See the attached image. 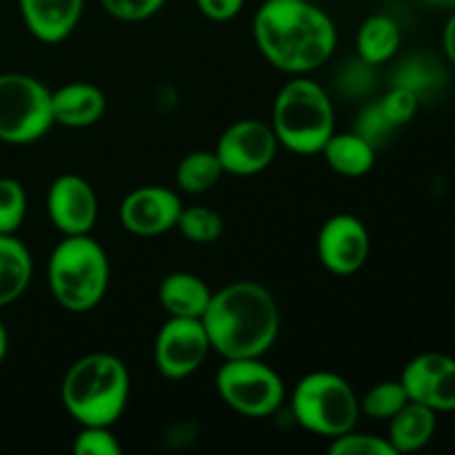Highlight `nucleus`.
Wrapping results in <instances>:
<instances>
[{
    "label": "nucleus",
    "instance_id": "1",
    "mask_svg": "<svg viewBox=\"0 0 455 455\" xmlns=\"http://www.w3.org/2000/svg\"><path fill=\"white\" fill-rule=\"evenodd\" d=\"M251 31L262 58L289 76H307L327 65L338 44L336 22L311 0H265Z\"/></svg>",
    "mask_w": 455,
    "mask_h": 455
},
{
    "label": "nucleus",
    "instance_id": "2",
    "mask_svg": "<svg viewBox=\"0 0 455 455\" xmlns=\"http://www.w3.org/2000/svg\"><path fill=\"white\" fill-rule=\"evenodd\" d=\"M200 320L212 351L225 360L265 358L283 323L274 293L253 280H238L213 291Z\"/></svg>",
    "mask_w": 455,
    "mask_h": 455
},
{
    "label": "nucleus",
    "instance_id": "3",
    "mask_svg": "<svg viewBox=\"0 0 455 455\" xmlns=\"http://www.w3.org/2000/svg\"><path fill=\"white\" fill-rule=\"evenodd\" d=\"M129 391L132 378L127 364L114 354L93 351L67 369L60 403L80 427H114L127 409Z\"/></svg>",
    "mask_w": 455,
    "mask_h": 455
},
{
    "label": "nucleus",
    "instance_id": "4",
    "mask_svg": "<svg viewBox=\"0 0 455 455\" xmlns=\"http://www.w3.org/2000/svg\"><path fill=\"white\" fill-rule=\"evenodd\" d=\"M111 280L109 256L92 234L62 235L47 262V284L53 300L71 314L96 309Z\"/></svg>",
    "mask_w": 455,
    "mask_h": 455
},
{
    "label": "nucleus",
    "instance_id": "5",
    "mask_svg": "<svg viewBox=\"0 0 455 455\" xmlns=\"http://www.w3.org/2000/svg\"><path fill=\"white\" fill-rule=\"evenodd\" d=\"M269 124L280 147L298 156H315L336 132V111L323 84L296 76L275 96Z\"/></svg>",
    "mask_w": 455,
    "mask_h": 455
},
{
    "label": "nucleus",
    "instance_id": "6",
    "mask_svg": "<svg viewBox=\"0 0 455 455\" xmlns=\"http://www.w3.org/2000/svg\"><path fill=\"white\" fill-rule=\"evenodd\" d=\"M291 411L309 434L338 438L358 425L360 398L351 382L338 373L311 371L293 389Z\"/></svg>",
    "mask_w": 455,
    "mask_h": 455
},
{
    "label": "nucleus",
    "instance_id": "7",
    "mask_svg": "<svg viewBox=\"0 0 455 455\" xmlns=\"http://www.w3.org/2000/svg\"><path fill=\"white\" fill-rule=\"evenodd\" d=\"M52 89L29 74H0V140L31 145L53 127Z\"/></svg>",
    "mask_w": 455,
    "mask_h": 455
},
{
    "label": "nucleus",
    "instance_id": "8",
    "mask_svg": "<svg viewBox=\"0 0 455 455\" xmlns=\"http://www.w3.org/2000/svg\"><path fill=\"white\" fill-rule=\"evenodd\" d=\"M222 403L247 418L274 416L284 403V380L262 358L225 360L216 373Z\"/></svg>",
    "mask_w": 455,
    "mask_h": 455
},
{
    "label": "nucleus",
    "instance_id": "9",
    "mask_svg": "<svg viewBox=\"0 0 455 455\" xmlns=\"http://www.w3.org/2000/svg\"><path fill=\"white\" fill-rule=\"evenodd\" d=\"M280 145L269 123L243 118L231 123L216 142V156L225 173L235 178L258 176L274 163Z\"/></svg>",
    "mask_w": 455,
    "mask_h": 455
},
{
    "label": "nucleus",
    "instance_id": "10",
    "mask_svg": "<svg viewBox=\"0 0 455 455\" xmlns=\"http://www.w3.org/2000/svg\"><path fill=\"white\" fill-rule=\"evenodd\" d=\"M209 351L212 345L203 320L169 315L154 342L156 369L167 380H185L203 367Z\"/></svg>",
    "mask_w": 455,
    "mask_h": 455
},
{
    "label": "nucleus",
    "instance_id": "11",
    "mask_svg": "<svg viewBox=\"0 0 455 455\" xmlns=\"http://www.w3.org/2000/svg\"><path fill=\"white\" fill-rule=\"evenodd\" d=\"M315 249L324 269L336 275H354L367 265L371 235L360 218L336 213L320 227Z\"/></svg>",
    "mask_w": 455,
    "mask_h": 455
},
{
    "label": "nucleus",
    "instance_id": "12",
    "mask_svg": "<svg viewBox=\"0 0 455 455\" xmlns=\"http://www.w3.org/2000/svg\"><path fill=\"white\" fill-rule=\"evenodd\" d=\"M180 196L163 185H145L129 191L120 204V225L133 235L151 238L176 229L182 212Z\"/></svg>",
    "mask_w": 455,
    "mask_h": 455
},
{
    "label": "nucleus",
    "instance_id": "13",
    "mask_svg": "<svg viewBox=\"0 0 455 455\" xmlns=\"http://www.w3.org/2000/svg\"><path fill=\"white\" fill-rule=\"evenodd\" d=\"M409 400L422 403L435 413L455 411V358L440 351L416 355L400 376Z\"/></svg>",
    "mask_w": 455,
    "mask_h": 455
},
{
    "label": "nucleus",
    "instance_id": "14",
    "mask_svg": "<svg viewBox=\"0 0 455 455\" xmlns=\"http://www.w3.org/2000/svg\"><path fill=\"white\" fill-rule=\"evenodd\" d=\"M47 216L62 235L92 234L98 220V196L78 173H62L47 191Z\"/></svg>",
    "mask_w": 455,
    "mask_h": 455
},
{
    "label": "nucleus",
    "instance_id": "15",
    "mask_svg": "<svg viewBox=\"0 0 455 455\" xmlns=\"http://www.w3.org/2000/svg\"><path fill=\"white\" fill-rule=\"evenodd\" d=\"M27 31L44 44L69 38L84 12V0H18Z\"/></svg>",
    "mask_w": 455,
    "mask_h": 455
},
{
    "label": "nucleus",
    "instance_id": "16",
    "mask_svg": "<svg viewBox=\"0 0 455 455\" xmlns=\"http://www.w3.org/2000/svg\"><path fill=\"white\" fill-rule=\"evenodd\" d=\"M53 123L69 129H84L100 123L107 111V96L93 83H67L52 92Z\"/></svg>",
    "mask_w": 455,
    "mask_h": 455
},
{
    "label": "nucleus",
    "instance_id": "17",
    "mask_svg": "<svg viewBox=\"0 0 455 455\" xmlns=\"http://www.w3.org/2000/svg\"><path fill=\"white\" fill-rule=\"evenodd\" d=\"M213 289L191 271H173L158 287L160 307L176 318H203Z\"/></svg>",
    "mask_w": 455,
    "mask_h": 455
},
{
    "label": "nucleus",
    "instance_id": "18",
    "mask_svg": "<svg viewBox=\"0 0 455 455\" xmlns=\"http://www.w3.org/2000/svg\"><path fill=\"white\" fill-rule=\"evenodd\" d=\"M320 156L324 158V163L329 164L331 172H336L338 176L345 178H363L376 164L378 149L371 142L364 140L363 136H358L355 132H345V133H331L327 142H324Z\"/></svg>",
    "mask_w": 455,
    "mask_h": 455
},
{
    "label": "nucleus",
    "instance_id": "19",
    "mask_svg": "<svg viewBox=\"0 0 455 455\" xmlns=\"http://www.w3.org/2000/svg\"><path fill=\"white\" fill-rule=\"evenodd\" d=\"M435 411L422 403L409 400L398 413L389 420L387 440L395 453H413L431 443L435 434Z\"/></svg>",
    "mask_w": 455,
    "mask_h": 455
},
{
    "label": "nucleus",
    "instance_id": "20",
    "mask_svg": "<svg viewBox=\"0 0 455 455\" xmlns=\"http://www.w3.org/2000/svg\"><path fill=\"white\" fill-rule=\"evenodd\" d=\"M34 275V258L16 234H0V309L27 291Z\"/></svg>",
    "mask_w": 455,
    "mask_h": 455
},
{
    "label": "nucleus",
    "instance_id": "21",
    "mask_svg": "<svg viewBox=\"0 0 455 455\" xmlns=\"http://www.w3.org/2000/svg\"><path fill=\"white\" fill-rule=\"evenodd\" d=\"M403 44V29L395 22V18L387 13H373L360 25L358 36H355V47H358V58H363L369 65L378 67L389 62L398 53Z\"/></svg>",
    "mask_w": 455,
    "mask_h": 455
},
{
    "label": "nucleus",
    "instance_id": "22",
    "mask_svg": "<svg viewBox=\"0 0 455 455\" xmlns=\"http://www.w3.org/2000/svg\"><path fill=\"white\" fill-rule=\"evenodd\" d=\"M222 176H225V169H222L216 151L196 149L178 163L176 185L180 187L185 194L200 196L207 194L209 189H213Z\"/></svg>",
    "mask_w": 455,
    "mask_h": 455
},
{
    "label": "nucleus",
    "instance_id": "23",
    "mask_svg": "<svg viewBox=\"0 0 455 455\" xmlns=\"http://www.w3.org/2000/svg\"><path fill=\"white\" fill-rule=\"evenodd\" d=\"M443 67L435 58H431L429 53H416V56H409L407 60L400 62L391 84L409 89L422 100L427 93L435 92L443 84Z\"/></svg>",
    "mask_w": 455,
    "mask_h": 455
},
{
    "label": "nucleus",
    "instance_id": "24",
    "mask_svg": "<svg viewBox=\"0 0 455 455\" xmlns=\"http://www.w3.org/2000/svg\"><path fill=\"white\" fill-rule=\"evenodd\" d=\"M176 229L194 244H213L225 234V220L220 213L204 204L182 207Z\"/></svg>",
    "mask_w": 455,
    "mask_h": 455
},
{
    "label": "nucleus",
    "instance_id": "25",
    "mask_svg": "<svg viewBox=\"0 0 455 455\" xmlns=\"http://www.w3.org/2000/svg\"><path fill=\"white\" fill-rule=\"evenodd\" d=\"M409 403V395L400 380H385L373 385L367 394L360 398V413L373 418V420L389 422L404 404Z\"/></svg>",
    "mask_w": 455,
    "mask_h": 455
},
{
    "label": "nucleus",
    "instance_id": "26",
    "mask_svg": "<svg viewBox=\"0 0 455 455\" xmlns=\"http://www.w3.org/2000/svg\"><path fill=\"white\" fill-rule=\"evenodd\" d=\"M27 216V191L16 178H0V234H16Z\"/></svg>",
    "mask_w": 455,
    "mask_h": 455
},
{
    "label": "nucleus",
    "instance_id": "27",
    "mask_svg": "<svg viewBox=\"0 0 455 455\" xmlns=\"http://www.w3.org/2000/svg\"><path fill=\"white\" fill-rule=\"evenodd\" d=\"M329 453L331 455H398L387 438H382V435H373V434H358L355 429L347 431V434L338 435V438H331Z\"/></svg>",
    "mask_w": 455,
    "mask_h": 455
},
{
    "label": "nucleus",
    "instance_id": "28",
    "mask_svg": "<svg viewBox=\"0 0 455 455\" xmlns=\"http://www.w3.org/2000/svg\"><path fill=\"white\" fill-rule=\"evenodd\" d=\"M76 455H123V444L116 438L111 427L84 425L74 438Z\"/></svg>",
    "mask_w": 455,
    "mask_h": 455
},
{
    "label": "nucleus",
    "instance_id": "29",
    "mask_svg": "<svg viewBox=\"0 0 455 455\" xmlns=\"http://www.w3.org/2000/svg\"><path fill=\"white\" fill-rule=\"evenodd\" d=\"M354 132L358 133V136H363L367 142H371L376 149H380V147L387 145V140L394 136L395 127L385 116L380 102L373 100L363 107V111L358 114V120H355Z\"/></svg>",
    "mask_w": 455,
    "mask_h": 455
},
{
    "label": "nucleus",
    "instance_id": "30",
    "mask_svg": "<svg viewBox=\"0 0 455 455\" xmlns=\"http://www.w3.org/2000/svg\"><path fill=\"white\" fill-rule=\"evenodd\" d=\"M378 102H380L382 111H385V116L389 118V123L394 124L395 129H400L416 118L418 107H420L422 100L416 93L409 92V89L391 84L389 92H387Z\"/></svg>",
    "mask_w": 455,
    "mask_h": 455
},
{
    "label": "nucleus",
    "instance_id": "31",
    "mask_svg": "<svg viewBox=\"0 0 455 455\" xmlns=\"http://www.w3.org/2000/svg\"><path fill=\"white\" fill-rule=\"evenodd\" d=\"M167 0H100L111 18L123 22H142L154 18Z\"/></svg>",
    "mask_w": 455,
    "mask_h": 455
},
{
    "label": "nucleus",
    "instance_id": "32",
    "mask_svg": "<svg viewBox=\"0 0 455 455\" xmlns=\"http://www.w3.org/2000/svg\"><path fill=\"white\" fill-rule=\"evenodd\" d=\"M376 67L364 62L363 58L354 62H347L345 69L340 71V78H338V84H340L342 92L347 96H364L367 92H371L373 80H376Z\"/></svg>",
    "mask_w": 455,
    "mask_h": 455
},
{
    "label": "nucleus",
    "instance_id": "33",
    "mask_svg": "<svg viewBox=\"0 0 455 455\" xmlns=\"http://www.w3.org/2000/svg\"><path fill=\"white\" fill-rule=\"evenodd\" d=\"M198 12L213 22H229L243 12L244 0H196Z\"/></svg>",
    "mask_w": 455,
    "mask_h": 455
},
{
    "label": "nucleus",
    "instance_id": "34",
    "mask_svg": "<svg viewBox=\"0 0 455 455\" xmlns=\"http://www.w3.org/2000/svg\"><path fill=\"white\" fill-rule=\"evenodd\" d=\"M443 47H444V53H447L449 62L455 67V9L451 12V16L447 18V22H444Z\"/></svg>",
    "mask_w": 455,
    "mask_h": 455
},
{
    "label": "nucleus",
    "instance_id": "35",
    "mask_svg": "<svg viewBox=\"0 0 455 455\" xmlns=\"http://www.w3.org/2000/svg\"><path fill=\"white\" fill-rule=\"evenodd\" d=\"M7 349H9V336H7V329H4L3 320H0V364H3V360L7 358Z\"/></svg>",
    "mask_w": 455,
    "mask_h": 455
},
{
    "label": "nucleus",
    "instance_id": "36",
    "mask_svg": "<svg viewBox=\"0 0 455 455\" xmlns=\"http://www.w3.org/2000/svg\"><path fill=\"white\" fill-rule=\"evenodd\" d=\"M422 3L434 9H447V12H453L455 9V0H422Z\"/></svg>",
    "mask_w": 455,
    "mask_h": 455
}]
</instances>
